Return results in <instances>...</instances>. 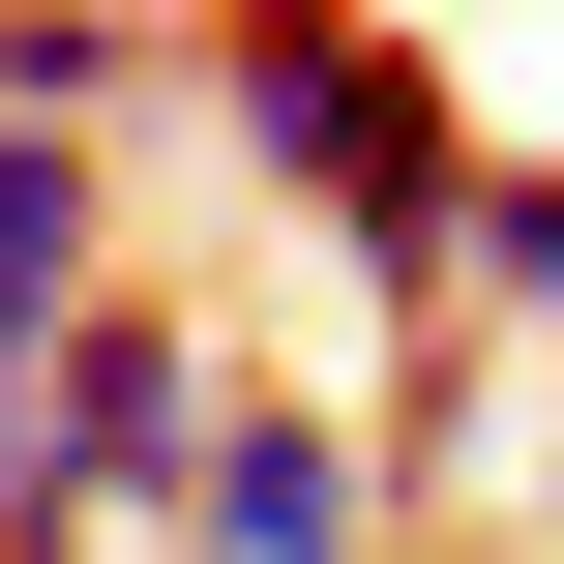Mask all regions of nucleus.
Returning a JSON list of instances; mask_svg holds the SVG:
<instances>
[{"mask_svg": "<svg viewBox=\"0 0 564 564\" xmlns=\"http://www.w3.org/2000/svg\"><path fill=\"white\" fill-rule=\"evenodd\" d=\"M178 89H208V149H238V178H297V208L357 238V297H387V357H416V327H446V208H476L446 59H416V30L268 0V30H178Z\"/></svg>", "mask_w": 564, "mask_h": 564, "instance_id": "nucleus-1", "label": "nucleus"}, {"mask_svg": "<svg viewBox=\"0 0 564 564\" xmlns=\"http://www.w3.org/2000/svg\"><path fill=\"white\" fill-rule=\"evenodd\" d=\"M208 416H238V357L178 327V297H89L59 357H30V506L119 564V535H178V476H208Z\"/></svg>", "mask_w": 564, "mask_h": 564, "instance_id": "nucleus-2", "label": "nucleus"}, {"mask_svg": "<svg viewBox=\"0 0 564 564\" xmlns=\"http://www.w3.org/2000/svg\"><path fill=\"white\" fill-rule=\"evenodd\" d=\"M178 564H387L357 416H327V387H238V416H208V476H178Z\"/></svg>", "mask_w": 564, "mask_h": 564, "instance_id": "nucleus-3", "label": "nucleus"}, {"mask_svg": "<svg viewBox=\"0 0 564 564\" xmlns=\"http://www.w3.org/2000/svg\"><path fill=\"white\" fill-rule=\"evenodd\" d=\"M446 327L564 357V149H506V119H476V208H446Z\"/></svg>", "mask_w": 564, "mask_h": 564, "instance_id": "nucleus-4", "label": "nucleus"}, {"mask_svg": "<svg viewBox=\"0 0 564 564\" xmlns=\"http://www.w3.org/2000/svg\"><path fill=\"white\" fill-rule=\"evenodd\" d=\"M535 535H564V416H535Z\"/></svg>", "mask_w": 564, "mask_h": 564, "instance_id": "nucleus-5", "label": "nucleus"}]
</instances>
